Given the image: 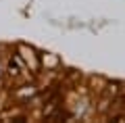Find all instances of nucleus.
Segmentation results:
<instances>
[{"instance_id": "obj_1", "label": "nucleus", "mask_w": 125, "mask_h": 123, "mask_svg": "<svg viewBox=\"0 0 125 123\" xmlns=\"http://www.w3.org/2000/svg\"><path fill=\"white\" fill-rule=\"evenodd\" d=\"M21 52H23V58H25L27 63H31V69H38V63L33 61V52H31V50H27L25 46H21Z\"/></svg>"}]
</instances>
